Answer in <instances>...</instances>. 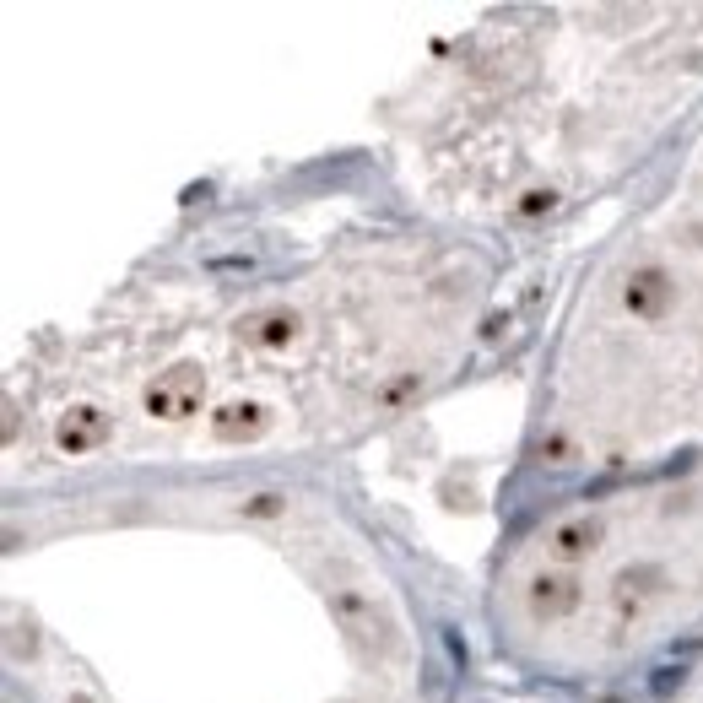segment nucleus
I'll return each mask as SVG.
<instances>
[{
	"mask_svg": "<svg viewBox=\"0 0 703 703\" xmlns=\"http://www.w3.org/2000/svg\"><path fill=\"white\" fill-rule=\"evenodd\" d=\"M206 401V374L195 363H179V368H168L163 379L147 390V411L152 417H163V422H184V417H195Z\"/></svg>",
	"mask_w": 703,
	"mask_h": 703,
	"instance_id": "1",
	"label": "nucleus"
},
{
	"mask_svg": "<svg viewBox=\"0 0 703 703\" xmlns=\"http://www.w3.org/2000/svg\"><path fill=\"white\" fill-rule=\"evenodd\" d=\"M330 617L341 622V633H347L352 644H363V649H390V622L379 617V606L368 601L363 590H336V595H330Z\"/></svg>",
	"mask_w": 703,
	"mask_h": 703,
	"instance_id": "2",
	"label": "nucleus"
},
{
	"mask_svg": "<svg viewBox=\"0 0 703 703\" xmlns=\"http://www.w3.org/2000/svg\"><path fill=\"white\" fill-rule=\"evenodd\" d=\"M671 303H676V282H671L666 265H639V271L622 282V309H628L633 320H644V325L666 320Z\"/></svg>",
	"mask_w": 703,
	"mask_h": 703,
	"instance_id": "3",
	"label": "nucleus"
},
{
	"mask_svg": "<svg viewBox=\"0 0 703 703\" xmlns=\"http://www.w3.org/2000/svg\"><path fill=\"white\" fill-rule=\"evenodd\" d=\"M109 411H98V406H71L65 417L55 422V444L65 449V455H92V449H103L109 444Z\"/></svg>",
	"mask_w": 703,
	"mask_h": 703,
	"instance_id": "4",
	"label": "nucleus"
},
{
	"mask_svg": "<svg viewBox=\"0 0 703 703\" xmlns=\"http://www.w3.org/2000/svg\"><path fill=\"white\" fill-rule=\"evenodd\" d=\"M238 336H244L255 352H287V347H298L303 320L293 309H260V314H249V320L238 325Z\"/></svg>",
	"mask_w": 703,
	"mask_h": 703,
	"instance_id": "5",
	"label": "nucleus"
},
{
	"mask_svg": "<svg viewBox=\"0 0 703 703\" xmlns=\"http://www.w3.org/2000/svg\"><path fill=\"white\" fill-rule=\"evenodd\" d=\"M579 601H585V590H579L574 574H536V579H530V612H536L541 622L574 617Z\"/></svg>",
	"mask_w": 703,
	"mask_h": 703,
	"instance_id": "6",
	"label": "nucleus"
},
{
	"mask_svg": "<svg viewBox=\"0 0 703 703\" xmlns=\"http://www.w3.org/2000/svg\"><path fill=\"white\" fill-rule=\"evenodd\" d=\"M265 428H271V406H260V401H228L211 417V439H222V444H249Z\"/></svg>",
	"mask_w": 703,
	"mask_h": 703,
	"instance_id": "7",
	"label": "nucleus"
},
{
	"mask_svg": "<svg viewBox=\"0 0 703 703\" xmlns=\"http://www.w3.org/2000/svg\"><path fill=\"white\" fill-rule=\"evenodd\" d=\"M547 547L557 563H579V557H590L595 547H601V520H590V514H579V520H563L552 525Z\"/></svg>",
	"mask_w": 703,
	"mask_h": 703,
	"instance_id": "8",
	"label": "nucleus"
},
{
	"mask_svg": "<svg viewBox=\"0 0 703 703\" xmlns=\"http://www.w3.org/2000/svg\"><path fill=\"white\" fill-rule=\"evenodd\" d=\"M287 514V498L282 493H249L238 498V520H282Z\"/></svg>",
	"mask_w": 703,
	"mask_h": 703,
	"instance_id": "9",
	"label": "nucleus"
},
{
	"mask_svg": "<svg viewBox=\"0 0 703 703\" xmlns=\"http://www.w3.org/2000/svg\"><path fill=\"white\" fill-rule=\"evenodd\" d=\"M552 211H557V190H552V184H547V190H541V184H536V190H525V195H520V206H514V217L536 222V217H552Z\"/></svg>",
	"mask_w": 703,
	"mask_h": 703,
	"instance_id": "10",
	"label": "nucleus"
},
{
	"mask_svg": "<svg viewBox=\"0 0 703 703\" xmlns=\"http://www.w3.org/2000/svg\"><path fill=\"white\" fill-rule=\"evenodd\" d=\"M411 395H422V374H401V379H390V384H384V390L374 395V401H379V406H406Z\"/></svg>",
	"mask_w": 703,
	"mask_h": 703,
	"instance_id": "11",
	"label": "nucleus"
},
{
	"mask_svg": "<svg viewBox=\"0 0 703 703\" xmlns=\"http://www.w3.org/2000/svg\"><path fill=\"white\" fill-rule=\"evenodd\" d=\"M536 455H541V460H552V466H563V460L574 455V444H568L563 433H552V439H541V444H536Z\"/></svg>",
	"mask_w": 703,
	"mask_h": 703,
	"instance_id": "12",
	"label": "nucleus"
},
{
	"mask_svg": "<svg viewBox=\"0 0 703 703\" xmlns=\"http://www.w3.org/2000/svg\"><path fill=\"white\" fill-rule=\"evenodd\" d=\"M671 687H682V671H655V682H649V693H655V698H666Z\"/></svg>",
	"mask_w": 703,
	"mask_h": 703,
	"instance_id": "13",
	"label": "nucleus"
},
{
	"mask_svg": "<svg viewBox=\"0 0 703 703\" xmlns=\"http://www.w3.org/2000/svg\"><path fill=\"white\" fill-rule=\"evenodd\" d=\"M503 330H509V320H498V314H493V320H487V325H482V336H487V341H498V336H503Z\"/></svg>",
	"mask_w": 703,
	"mask_h": 703,
	"instance_id": "14",
	"label": "nucleus"
},
{
	"mask_svg": "<svg viewBox=\"0 0 703 703\" xmlns=\"http://www.w3.org/2000/svg\"><path fill=\"white\" fill-rule=\"evenodd\" d=\"M71 703H98V698H87V693H71Z\"/></svg>",
	"mask_w": 703,
	"mask_h": 703,
	"instance_id": "15",
	"label": "nucleus"
}]
</instances>
